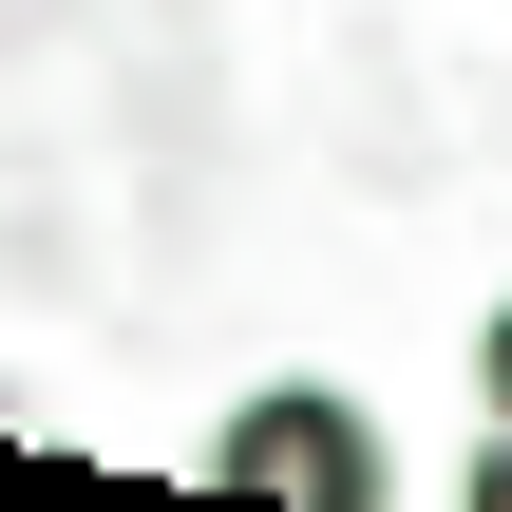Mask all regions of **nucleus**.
I'll use <instances>...</instances> for the list:
<instances>
[{
  "instance_id": "f257e3e1",
  "label": "nucleus",
  "mask_w": 512,
  "mask_h": 512,
  "mask_svg": "<svg viewBox=\"0 0 512 512\" xmlns=\"http://www.w3.org/2000/svg\"><path fill=\"white\" fill-rule=\"evenodd\" d=\"M209 494H285V512H361L380 494V418L323 399V380H266L209 418Z\"/></svg>"
},
{
  "instance_id": "f03ea898",
  "label": "nucleus",
  "mask_w": 512,
  "mask_h": 512,
  "mask_svg": "<svg viewBox=\"0 0 512 512\" xmlns=\"http://www.w3.org/2000/svg\"><path fill=\"white\" fill-rule=\"evenodd\" d=\"M475 399H494V418H512V304H494V323H475Z\"/></svg>"
},
{
  "instance_id": "7ed1b4c3",
  "label": "nucleus",
  "mask_w": 512,
  "mask_h": 512,
  "mask_svg": "<svg viewBox=\"0 0 512 512\" xmlns=\"http://www.w3.org/2000/svg\"><path fill=\"white\" fill-rule=\"evenodd\" d=\"M456 494H475V512H512V418L475 437V475H456Z\"/></svg>"
}]
</instances>
